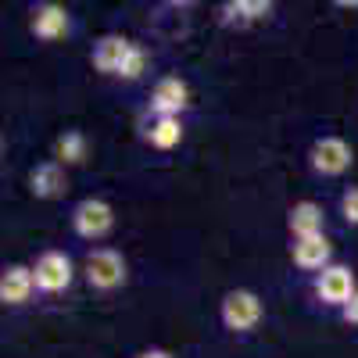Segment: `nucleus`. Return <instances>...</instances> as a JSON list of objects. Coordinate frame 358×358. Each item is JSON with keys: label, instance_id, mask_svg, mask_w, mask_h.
<instances>
[{"label": "nucleus", "instance_id": "a211bd4d", "mask_svg": "<svg viewBox=\"0 0 358 358\" xmlns=\"http://www.w3.org/2000/svg\"><path fill=\"white\" fill-rule=\"evenodd\" d=\"M341 215L348 219V226H358V187L344 190V197H341Z\"/></svg>", "mask_w": 358, "mask_h": 358}, {"label": "nucleus", "instance_id": "39448f33", "mask_svg": "<svg viewBox=\"0 0 358 358\" xmlns=\"http://www.w3.org/2000/svg\"><path fill=\"white\" fill-rule=\"evenodd\" d=\"M33 276H36V290L40 294H62L76 280V265H72V258L65 251H43L33 262Z\"/></svg>", "mask_w": 358, "mask_h": 358}, {"label": "nucleus", "instance_id": "2eb2a0df", "mask_svg": "<svg viewBox=\"0 0 358 358\" xmlns=\"http://www.w3.org/2000/svg\"><path fill=\"white\" fill-rule=\"evenodd\" d=\"M86 155H90V140L79 129H65L62 136L54 140V162L57 165H65V169L69 165H83Z\"/></svg>", "mask_w": 358, "mask_h": 358}, {"label": "nucleus", "instance_id": "1a4fd4ad", "mask_svg": "<svg viewBox=\"0 0 358 358\" xmlns=\"http://www.w3.org/2000/svg\"><path fill=\"white\" fill-rule=\"evenodd\" d=\"M290 258L297 268H305V273H322V268H330L334 265V244H330V236L319 233V236H301V241H294L290 244Z\"/></svg>", "mask_w": 358, "mask_h": 358}, {"label": "nucleus", "instance_id": "9d476101", "mask_svg": "<svg viewBox=\"0 0 358 358\" xmlns=\"http://www.w3.org/2000/svg\"><path fill=\"white\" fill-rule=\"evenodd\" d=\"M133 40L126 36H118V33H108L94 43V50H90V62H94V69L101 76H122V65H126V57L133 54Z\"/></svg>", "mask_w": 358, "mask_h": 358}, {"label": "nucleus", "instance_id": "7ed1b4c3", "mask_svg": "<svg viewBox=\"0 0 358 358\" xmlns=\"http://www.w3.org/2000/svg\"><path fill=\"white\" fill-rule=\"evenodd\" d=\"M115 229V208L104 197H83L72 208V233L83 241H104Z\"/></svg>", "mask_w": 358, "mask_h": 358}, {"label": "nucleus", "instance_id": "f03ea898", "mask_svg": "<svg viewBox=\"0 0 358 358\" xmlns=\"http://www.w3.org/2000/svg\"><path fill=\"white\" fill-rule=\"evenodd\" d=\"M83 276H86V283L94 287V290L111 294V290H118V287L129 280V265H126L122 251H115V248H94V251L86 255V262H83Z\"/></svg>", "mask_w": 358, "mask_h": 358}, {"label": "nucleus", "instance_id": "4468645a", "mask_svg": "<svg viewBox=\"0 0 358 358\" xmlns=\"http://www.w3.org/2000/svg\"><path fill=\"white\" fill-rule=\"evenodd\" d=\"M143 140L155 151H172V147L183 143V118H151L143 129Z\"/></svg>", "mask_w": 358, "mask_h": 358}, {"label": "nucleus", "instance_id": "f257e3e1", "mask_svg": "<svg viewBox=\"0 0 358 358\" xmlns=\"http://www.w3.org/2000/svg\"><path fill=\"white\" fill-rule=\"evenodd\" d=\"M219 319L229 334H251L258 330V322L265 319V305L262 297L248 287H236V290H226L222 301H219Z\"/></svg>", "mask_w": 358, "mask_h": 358}, {"label": "nucleus", "instance_id": "0eeeda50", "mask_svg": "<svg viewBox=\"0 0 358 358\" xmlns=\"http://www.w3.org/2000/svg\"><path fill=\"white\" fill-rule=\"evenodd\" d=\"M358 283H355V273H351V265H330V268H322V273L315 276V297L322 305H330V308H344L351 297H355Z\"/></svg>", "mask_w": 358, "mask_h": 358}, {"label": "nucleus", "instance_id": "dca6fc26", "mask_svg": "<svg viewBox=\"0 0 358 358\" xmlns=\"http://www.w3.org/2000/svg\"><path fill=\"white\" fill-rule=\"evenodd\" d=\"M268 15H273L268 0H229V4H222V18L229 25H251V22H262Z\"/></svg>", "mask_w": 358, "mask_h": 358}, {"label": "nucleus", "instance_id": "aec40b11", "mask_svg": "<svg viewBox=\"0 0 358 358\" xmlns=\"http://www.w3.org/2000/svg\"><path fill=\"white\" fill-rule=\"evenodd\" d=\"M140 358H172L169 351H162V348H151V351H143Z\"/></svg>", "mask_w": 358, "mask_h": 358}, {"label": "nucleus", "instance_id": "423d86ee", "mask_svg": "<svg viewBox=\"0 0 358 358\" xmlns=\"http://www.w3.org/2000/svg\"><path fill=\"white\" fill-rule=\"evenodd\" d=\"M190 108V86L187 79L179 76H162L151 90V104H147V111H151V118H179Z\"/></svg>", "mask_w": 358, "mask_h": 358}, {"label": "nucleus", "instance_id": "6e6552de", "mask_svg": "<svg viewBox=\"0 0 358 358\" xmlns=\"http://www.w3.org/2000/svg\"><path fill=\"white\" fill-rule=\"evenodd\" d=\"M29 29H33V36L43 40V43H54L69 36L72 29V15L65 4H54V0H47V4H36L33 8V18H29Z\"/></svg>", "mask_w": 358, "mask_h": 358}, {"label": "nucleus", "instance_id": "f8f14e48", "mask_svg": "<svg viewBox=\"0 0 358 358\" xmlns=\"http://www.w3.org/2000/svg\"><path fill=\"white\" fill-rule=\"evenodd\" d=\"M29 190H33L36 201H57V197L69 190L65 165H57L54 158L50 162H40L33 172H29Z\"/></svg>", "mask_w": 358, "mask_h": 358}, {"label": "nucleus", "instance_id": "9b49d317", "mask_svg": "<svg viewBox=\"0 0 358 358\" xmlns=\"http://www.w3.org/2000/svg\"><path fill=\"white\" fill-rule=\"evenodd\" d=\"M33 290H36V276H33V265H8L4 273H0V301L4 305H11V308H18V305H25L29 297H33Z\"/></svg>", "mask_w": 358, "mask_h": 358}, {"label": "nucleus", "instance_id": "20e7f679", "mask_svg": "<svg viewBox=\"0 0 358 358\" xmlns=\"http://www.w3.org/2000/svg\"><path fill=\"white\" fill-rule=\"evenodd\" d=\"M355 162V151H351V143L344 136H319L312 143V151H308V165L315 176H326V179H334V176H344Z\"/></svg>", "mask_w": 358, "mask_h": 358}, {"label": "nucleus", "instance_id": "f3484780", "mask_svg": "<svg viewBox=\"0 0 358 358\" xmlns=\"http://www.w3.org/2000/svg\"><path fill=\"white\" fill-rule=\"evenodd\" d=\"M143 72H147V50H143V47L136 43V47H133V54L126 57V65H122V76H118V79H129V83H133V79H140Z\"/></svg>", "mask_w": 358, "mask_h": 358}, {"label": "nucleus", "instance_id": "6ab92c4d", "mask_svg": "<svg viewBox=\"0 0 358 358\" xmlns=\"http://www.w3.org/2000/svg\"><path fill=\"white\" fill-rule=\"evenodd\" d=\"M341 319H344L348 326H358V290H355V297H351V301L341 308Z\"/></svg>", "mask_w": 358, "mask_h": 358}, {"label": "nucleus", "instance_id": "ddd939ff", "mask_svg": "<svg viewBox=\"0 0 358 358\" xmlns=\"http://www.w3.org/2000/svg\"><path fill=\"white\" fill-rule=\"evenodd\" d=\"M287 229H290L294 241H301V236H319L326 229L322 204H315V201H294L290 212H287Z\"/></svg>", "mask_w": 358, "mask_h": 358}]
</instances>
